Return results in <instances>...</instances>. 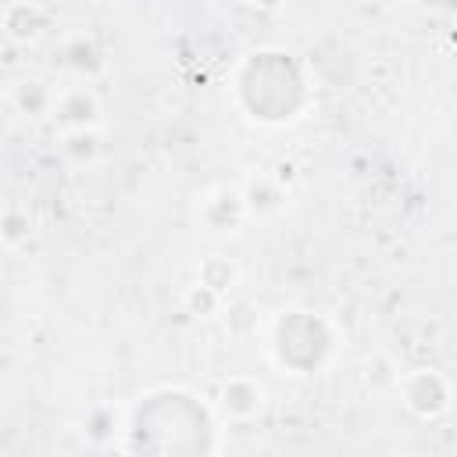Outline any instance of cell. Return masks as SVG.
I'll use <instances>...</instances> for the list:
<instances>
[{"label":"cell","instance_id":"13","mask_svg":"<svg viewBox=\"0 0 457 457\" xmlns=\"http://www.w3.org/2000/svg\"><path fill=\"white\" fill-rule=\"evenodd\" d=\"M182 307L193 314V318H214L221 307H225V296L218 293V289H211V286H204L200 278L182 293Z\"/></svg>","mask_w":457,"mask_h":457},{"label":"cell","instance_id":"14","mask_svg":"<svg viewBox=\"0 0 457 457\" xmlns=\"http://www.w3.org/2000/svg\"><path fill=\"white\" fill-rule=\"evenodd\" d=\"M25 236H29V221L21 225V221H18V214H14V211H7V218H4V243H7V246H18Z\"/></svg>","mask_w":457,"mask_h":457},{"label":"cell","instance_id":"3","mask_svg":"<svg viewBox=\"0 0 457 457\" xmlns=\"http://www.w3.org/2000/svg\"><path fill=\"white\" fill-rule=\"evenodd\" d=\"M250 218L246 196L239 186H214L196 200V221L204 225V232H236L243 221Z\"/></svg>","mask_w":457,"mask_h":457},{"label":"cell","instance_id":"9","mask_svg":"<svg viewBox=\"0 0 457 457\" xmlns=\"http://www.w3.org/2000/svg\"><path fill=\"white\" fill-rule=\"evenodd\" d=\"M125 425H121V414H118V407L114 403H93L86 414H82V439L89 443V446H107V443H114V436L121 432Z\"/></svg>","mask_w":457,"mask_h":457},{"label":"cell","instance_id":"10","mask_svg":"<svg viewBox=\"0 0 457 457\" xmlns=\"http://www.w3.org/2000/svg\"><path fill=\"white\" fill-rule=\"evenodd\" d=\"M196 278L225 296V293L239 282V264H236L232 257H225V253H207V257L200 261V268H196Z\"/></svg>","mask_w":457,"mask_h":457},{"label":"cell","instance_id":"4","mask_svg":"<svg viewBox=\"0 0 457 457\" xmlns=\"http://www.w3.org/2000/svg\"><path fill=\"white\" fill-rule=\"evenodd\" d=\"M218 407L228 421H253L264 411V386L253 375H228L221 382Z\"/></svg>","mask_w":457,"mask_h":457},{"label":"cell","instance_id":"5","mask_svg":"<svg viewBox=\"0 0 457 457\" xmlns=\"http://www.w3.org/2000/svg\"><path fill=\"white\" fill-rule=\"evenodd\" d=\"M54 118L61 121V129H96L100 125V100L86 82H71V86L57 89Z\"/></svg>","mask_w":457,"mask_h":457},{"label":"cell","instance_id":"12","mask_svg":"<svg viewBox=\"0 0 457 457\" xmlns=\"http://www.w3.org/2000/svg\"><path fill=\"white\" fill-rule=\"evenodd\" d=\"M61 150L68 161L75 164H86L100 154V139H96V129H64L61 132Z\"/></svg>","mask_w":457,"mask_h":457},{"label":"cell","instance_id":"15","mask_svg":"<svg viewBox=\"0 0 457 457\" xmlns=\"http://www.w3.org/2000/svg\"><path fill=\"white\" fill-rule=\"evenodd\" d=\"M250 4H253V7H278L282 0H250Z\"/></svg>","mask_w":457,"mask_h":457},{"label":"cell","instance_id":"11","mask_svg":"<svg viewBox=\"0 0 457 457\" xmlns=\"http://www.w3.org/2000/svg\"><path fill=\"white\" fill-rule=\"evenodd\" d=\"M64 64L71 71H79V75H93L104 64V57H100V50H96V43L89 36H75V39L64 43Z\"/></svg>","mask_w":457,"mask_h":457},{"label":"cell","instance_id":"6","mask_svg":"<svg viewBox=\"0 0 457 457\" xmlns=\"http://www.w3.org/2000/svg\"><path fill=\"white\" fill-rule=\"evenodd\" d=\"M43 29H46V14H43L39 4H32V0H14V4L4 7V36H7L11 43L29 46V43H36V39L43 36Z\"/></svg>","mask_w":457,"mask_h":457},{"label":"cell","instance_id":"1","mask_svg":"<svg viewBox=\"0 0 457 457\" xmlns=\"http://www.w3.org/2000/svg\"><path fill=\"white\" fill-rule=\"evenodd\" d=\"M336 346L332 328L311 311H278L271 328V361L289 375L318 371Z\"/></svg>","mask_w":457,"mask_h":457},{"label":"cell","instance_id":"2","mask_svg":"<svg viewBox=\"0 0 457 457\" xmlns=\"http://www.w3.org/2000/svg\"><path fill=\"white\" fill-rule=\"evenodd\" d=\"M396 386H400L403 407H407L414 418H421V421L443 418V414L450 411V403H453L450 382H446V375L436 371V368H414V371H407L403 378H396Z\"/></svg>","mask_w":457,"mask_h":457},{"label":"cell","instance_id":"7","mask_svg":"<svg viewBox=\"0 0 457 457\" xmlns=\"http://www.w3.org/2000/svg\"><path fill=\"white\" fill-rule=\"evenodd\" d=\"M11 104H14L25 118H43V114H54L57 89H50L43 79H18V82L11 86Z\"/></svg>","mask_w":457,"mask_h":457},{"label":"cell","instance_id":"8","mask_svg":"<svg viewBox=\"0 0 457 457\" xmlns=\"http://www.w3.org/2000/svg\"><path fill=\"white\" fill-rule=\"evenodd\" d=\"M243 196H246L250 218H268V214H278L286 207V186H282V179H271V175L250 179Z\"/></svg>","mask_w":457,"mask_h":457}]
</instances>
